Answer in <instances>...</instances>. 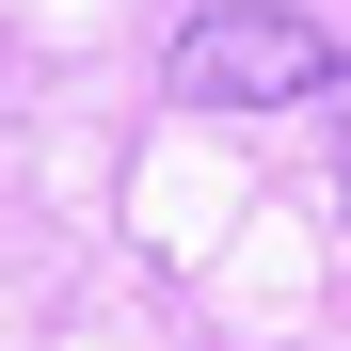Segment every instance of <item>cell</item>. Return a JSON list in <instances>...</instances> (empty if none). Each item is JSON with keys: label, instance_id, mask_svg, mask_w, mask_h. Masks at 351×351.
<instances>
[{"label": "cell", "instance_id": "6da1fadb", "mask_svg": "<svg viewBox=\"0 0 351 351\" xmlns=\"http://www.w3.org/2000/svg\"><path fill=\"white\" fill-rule=\"evenodd\" d=\"M351 48L319 16H287V0H208L192 32H176V96L192 112H287V96H335Z\"/></svg>", "mask_w": 351, "mask_h": 351}]
</instances>
